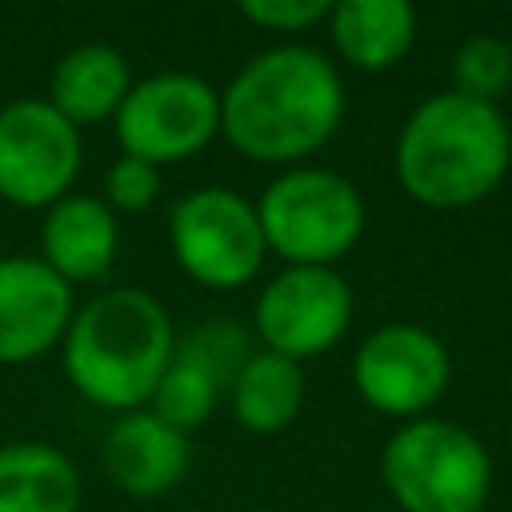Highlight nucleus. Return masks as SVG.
I'll return each instance as SVG.
<instances>
[{
  "instance_id": "obj_1",
  "label": "nucleus",
  "mask_w": 512,
  "mask_h": 512,
  "mask_svg": "<svg viewBox=\"0 0 512 512\" xmlns=\"http://www.w3.org/2000/svg\"><path fill=\"white\" fill-rule=\"evenodd\" d=\"M344 120V80L312 44H272L220 88V136L252 164L296 168Z\"/></svg>"
},
{
  "instance_id": "obj_2",
  "label": "nucleus",
  "mask_w": 512,
  "mask_h": 512,
  "mask_svg": "<svg viewBox=\"0 0 512 512\" xmlns=\"http://www.w3.org/2000/svg\"><path fill=\"white\" fill-rule=\"evenodd\" d=\"M392 164L408 200L432 212H460L504 184L512 168V128L496 104L444 88L408 112Z\"/></svg>"
},
{
  "instance_id": "obj_3",
  "label": "nucleus",
  "mask_w": 512,
  "mask_h": 512,
  "mask_svg": "<svg viewBox=\"0 0 512 512\" xmlns=\"http://www.w3.org/2000/svg\"><path fill=\"white\" fill-rule=\"evenodd\" d=\"M176 352L168 308L144 288H104L84 300L60 340V368L76 396L104 412L148 408Z\"/></svg>"
},
{
  "instance_id": "obj_4",
  "label": "nucleus",
  "mask_w": 512,
  "mask_h": 512,
  "mask_svg": "<svg viewBox=\"0 0 512 512\" xmlns=\"http://www.w3.org/2000/svg\"><path fill=\"white\" fill-rule=\"evenodd\" d=\"M268 256L284 268H336L368 228L360 188L332 168L296 164L268 180L256 200Z\"/></svg>"
},
{
  "instance_id": "obj_5",
  "label": "nucleus",
  "mask_w": 512,
  "mask_h": 512,
  "mask_svg": "<svg viewBox=\"0 0 512 512\" xmlns=\"http://www.w3.org/2000/svg\"><path fill=\"white\" fill-rule=\"evenodd\" d=\"M380 480L404 512H484L492 456L464 424L420 416L404 420L384 440Z\"/></svg>"
},
{
  "instance_id": "obj_6",
  "label": "nucleus",
  "mask_w": 512,
  "mask_h": 512,
  "mask_svg": "<svg viewBox=\"0 0 512 512\" xmlns=\"http://www.w3.org/2000/svg\"><path fill=\"white\" fill-rule=\"evenodd\" d=\"M168 248L180 272L212 292L252 284L268 260L256 204L228 184L192 188L172 204Z\"/></svg>"
},
{
  "instance_id": "obj_7",
  "label": "nucleus",
  "mask_w": 512,
  "mask_h": 512,
  "mask_svg": "<svg viewBox=\"0 0 512 512\" xmlns=\"http://www.w3.org/2000/svg\"><path fill=\"white\" fill-rule=\"evenodd\" d=\"M120 156L152 168L192 160L220 136V88L196 72H156L128 88L112 116Z\"/></svg>"
},
{
  "instance_id": "obj_8",
  "label": "nucleus",
  "mask_w": 512,
  "mask_h": 512,
  "mask_svg": "<svg viewBox=\"0 0 512 512\" xmlns=\"http://www.w3.org/2000/svg\"><path fill=\"white\" fill-rule=\"evenodd\" d=\"M84 164L80 128L44 96H16L0 108V200L44 212L76 188Z\"/></svg>"
},
{
  "instance_id": "obj_9",
  "label": "nucleus",
  "mask_w": 512,
  "mask_h": 512,
  "mask_svg": "<svg viewBox=\"0 0 512 512\" xmlns=\"http://www.w3.org/2000/svg\"><path fill=\"white\" fill-rule=\"evenodd\" d=\"M452 380L448 344L408 320L372 328L352 352V388L356 396L380 412L404 420L428 416Z\"/></svg>"
},
{
  "instance_id": "obj_10",
  "label": "nucleus",
  "mask_w": 512,
  "mask_h": 512,
  "mask_svg": "<svg viewBox=\"0 0 512 512\" xmlns=\"http://www.w3.org/2000/svg\"><path fill=\"white\" fill-rule=\"evenodd\" d=\"M352 312V288L336 268H280L256 292L252 328L264 352L304 364L344 340Z\"/></svg>"
},
{
  "instance_id": "obj_11",
  "label": "nucleus",
  "mask_w": 512,
  "mask_h": 512,
  "mask_svg": "<svg viewBox=\"0 0 512 512\" xmlns=\"http://www.w3.org/2000/svg\"><path fill=\"white\" fill-rule=\"evenodd\" d=\"M76 316V288L40 256H0V364L52 352Z\"/></svg>"
},
{
  "instance_id": "obj_12",
  "label": "nucleus",
  "mask_w": 512,
  "mask_h": 512,
  "mask_svg": "<svg viewBox=\"0 0 512 512\" xmlns=\"http://www.w3.org/2000/svg\"><path fill=\"white\" fill-rule=\"evenodd\" d=\"M244 356H248L244 336L232 324H208L192 332L184 344L176 340V352L152 388L148 412H156L164 424L188 436L216 412L220 392L232 384Z\"/></svg>"
},
{
  "instance_id": "obj_13",
  "label": "nucleus",
  "mask_w": 512,
  "mask_h": 512,
  "mask_svg": "<svg viewBox=\"0 0 512 512\" xmlns=\"http://www.w3.org/2000/svg\"><path fill=\"white\" fill-rule=\"evenodd\" d=\"M192 460V444L180 428L164 424L156 412L136 408L112 420L104 436V472L112 484L136 500L172 492Z\"/></svg>"
},
{
  "instance_id": "obj_14",
  "label": "nucleus",
  "mask_w": 512,
  "mask_h": 512,
  "mask_svg": "<svg viewBox=\"0 0 512 512\" xmlns=\"http://www.w3.org/2000/svg\"><path fill=\"white\" fill-rule=\"evenodd\" d=\"M120 248V220L104 204V196L68 192L52 208H44L40 220V260L64 280V284H92L108 276Z\"/></svg>"
},
{
  "instance_id": "obj_15",
  "label": "nucleus",
  "mask_w": 512,
  "mask_h": 512,
  "mask_svg": "<svg viewBox=\"0 0 512 512\" xmlns=\"http://www.w3.org/2000/svg\"><path fill=\"white\" fill-rule=\"evenodd\" d=\"M324 28L344 64L376 76L412 52L420 20L408 0H336Z\"/></svg>"
},
{
  "instance_id": "obj_16",
  "label": "nucleus",
  "mask_w": 512,
  "mask_h": 512,
  "mask_svg": "<svg viewBox=\"0 0 512 512\" xmlns=\"http://www.w3.org/2000/svg\"><path fill=\"white\" fill-rule=\"evenodd\" d=\"M128 88H132V72H128V60L120 48L76 44L56 60L44 100L72 128H88V124L112 120L120 112Z\"/></svg>"
},
{
  "instance_id": "obj_17",
  "label": "nucleus",
  "mask_w": 512,
  "mask_h": 512,
  "mask_svg": "<svg viewBox=\"0 0 512 512\" xmlns=\"http://www.w3.org/2000/svg\"><path fill=\"white\" fill-rule=\"evenodd\" d=\"M84 484L68 452L48 440L0 444V512H80Z\"/></svg>"
},
{
  "instance_id": "obj_18",
  "label": "nucleus",
  "mask_w": 512,
  "mask_h": 512,
  "mask_svg": "<svg viewBox=\"0 0 512 512\" xmlns=\"http://www.w3.org/2000/svg\"><path fill=\"white\" fill-rule=\"evenodd\" d=\"M304 364L276 356V352H248L244 364L236 368L228 396H232V416L244 432L252 436H276L296 424L304 408Z\"/></svg>"
},
{
  "instance_id": "obj_19",
  "label": "nucleus",
  "mask_w": 512,
  "mask_h": 512,
  "mask_svg": "<svg viewBox=\"0 0 512 512\" xmlns=\"http://www.w3.org/2000/svg\"><path fill=\"white\" fill-rule=\"evenodd\" d=\"M448 76H452V92H460L468 100L496 104L512 88V44L500 36H488V32L468 36L456 44Z\"/></svg>"
},
{
  "instance_id": "obj_20",
  "label": "nucleus",
  "mask_w": 512,
  "mask_h": 512,
  "mask_svg": "<svg viewBox=\"0 0 512 512\" xmlns=\"http://www.w3.org/2000/svg\"><path fill=\"white\" fill-rule=\"evenodd\" d=\"M160 196V168L136 160V156H120L112 160V168L104 172V204L120 216H136L144 208H152Z\"/></svg>"
},
{
  "instance_id": "obj_21",
  "label": "nucleus",
  "mask_w": 512,
  "mask_h": 512,
  "mask_svg": "<svg viewBox=\"0 0 512 512\" xmlns=\"http://www.w3.org/2000/svg\"><path fill=\"white\" fill-rule=\"evenodd\" d=\"M332 12V0H240V16L256 24L260 32L296 36L316 24H324Z\"/></svg>"
},
{
  "instance_id": "obj_22",
  "label": "nucleus",
  "mask_w": 512,
  "mask_h": 512,
  "mask_svg": "<svg viewBox=\"0 0 512 512\" xmlns=\"http://www.w3.org/2000/svg\"><path fill=\"white\" fill-rule=\"evenodd\" d=\"M508 280H512V260H508Z\"/></svg>"
}]
</instances>
